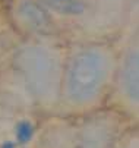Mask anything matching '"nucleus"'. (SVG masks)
I'll use <instances>...</instances> for the list:
<instances>
[{"label":"nucleus","mask_w":139,"mask_h":148,"mask_svg":"<svg viewBox=\"0 0 139 148\" xmlns=\"http://www.w3.org/2000/svg\"><path fill=\"white\" fill-rule=\"evenodd\" d=\"M119 49L108 40L79 38L65 51L59 112L82 116L97 112L110 98Z\"/></svg>","instance_id":"f257e3e1"},{"label":"nucleus","mask_w":139,"mask_h":148,"mask_svg":"<svg viewBox=\"0 0 139 148\" xmlns=\"http://www.w3.org/2000/svg\"><path fill=\"white\" fill-rule=\"evenodd\" d=\"M65 51L54 37H29L12 57L13 73L38 109L59 112Z\"/></svg>","instance_id":"f03ea898"},{"label":"nucleus","mask_w":139,"mask_h":148,"mask_svg":"<svg viewBox=\"0 0 139 148\" xmlns=\"http://www.w3.org/2000/svg\"><path fill=\"white\" fill-rule=\"evenodd\" d=\"M110 98L119 112L139 123V29L122 37Z\"/></svg>","instance_id":"7ed1b4c3"},{"label":"nucleus","mask_w":139,"mask_h":148,"mask_svg":"<svg viewBox=\"0 0 139 148\" xmlns=\"http://www.w3.org/2000/svg\"><path fill=\"white\" fill-rule=\"evenodd\" d=\"M130 0H88V10L78 32L81 38L108 40L120 35Z\"/></svg>","instance_id":"20e7f679"},{"label":"nucleus","mask_w":139,"mask_h":148,"mask_svg":"<svg viewBox=\"0 0 139 148\" xmlns=\"http://www.w3.org/2000/svg\"><path fill=\"white\" fill-rule=\"evenodd\" d=\"M117 142L119 117L101 109L82 114V120L69 129V148H116Z\"/></svg>","instance_id":"39448f33"},{"label":"nucleus","mask_w":139,"mask_h":148,"mask_svg":"<svg viewBox=\"0 0 139 148\" xmlns=\"http://www.w3.org/2000/svg\"><path fill=\"white\" fill-rule=\"evenodd\" d=\"M139 29V0H130V5L127 9L126 21H125V27L122 31V37Z\"/></svg>","instance_id":"423d86ee"},{"label":"nucleus","mask_w":139,"mask_h":148,"mask_svg":"<svg viewBox=\"0 0 139 148\" xmlns=\"http://www.w3.org/2000/svg\"><path fill=\"white\" fill-rule=\"evenodd\" d=\"M116 148H139V134H132L119 139Z\"/></svg>","instance_id":"0eeeda50"}]
</instances>
